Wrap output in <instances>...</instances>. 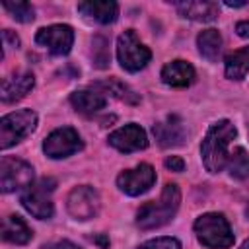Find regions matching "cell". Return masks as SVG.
<instances>
[{
	"label": "cell",
	"instance_id": "1",
	"mask_svg": "<svg viewBox=\"0 0 249 249\" xmlns=\"http://www.w3.org/2000/svg\"><path fill=\"white\" fill-rule=\"evenodd\" d=\"M235 134H237V130L228 119L216 121L206 130L202 144H200V158H202L206 171L218 173L228 165V160H230L228 146L235 138Z\"/></svg>",
	"mask_w": 249,
	"mask_h": 249
},
{
	"label": "cell",
	"instance_id": "2",
	"mask_svg": "<svg viewBox=\"0 0 249 249\" xmlns=\"http://www.w3.org/2000/svg\"><path fill=\"white\" fill-rule=\"evenodd\" d=\"M181 204V191L175 183H165L158 200L144 202L136 212V224L140 230H156L173 220Z\"/></svg>",
	"mask_w": 249,
	"mask_h": 249
},
{
	"label": "cell",
	"instance_id": "3",
	"mask_svg": "<svg viewBox=\"0 0 249 249\" xmlns=\"http://www.w3.org/2000/svg\"><path fill=\"white\" fill-rule=\"evenodd\" d=\"M196 239L208 249H228L233 245L235 237L224 214L206 212L195 220Z\"/></svg>",
	"mask_w": 249,
	"mask_h": 249
},
{
	"label": "cell",
	"instance_id": "4",
	"mask_svg": "<svg viewBox=\"0 0 249 249\" xmlns=\"http://www.w3.org/2000/svg\"><path fill=\"white\" fill-rule=\"evenodd\" d=\"M37 126V113L31 109H19L8 113L0 119V148L8 150L10 146L27 138Z\"/></svg>",
	"mask_w": 249,
	"mask_h": 249
},
{
	"label": "cell",
	"instance_id": "5",
	"mask_svg": "<svg viewBox=\"0 0 249 249\" xmlns=\"http://www.w3.org/2000/svg\"><path fill=\"white\" fill-rule=\"evenodd\" d=\"M117 58L121 62V66L128 72H138L142 70L150 58H152V51L140 43V39L136 37L134 29H126L124 33L119 35L117 41Z\"/></svg>",
	"mask_w": 249,
	"mask_h": 249
},
{
	"label": "cell",
	"instance_id": "6",
	"mask_svg": "<svg viewBox=\"0 0 249 249\" xmlns=\"http://www.w3.org/2000/svg\"><path fill=\"white\" fill-rule=\"evenodd\" d=\"M54 185L56 183L53 179H41L39 183L29 185L21 193V198H19L23 208L31 216H35L39 220H49L53 216V212H54L53 198H51V195L54 191Z\"/></svg>",
	"mask_w": 249,
	"mask_h": 249
},
{
	"label": "cell",
	"instance_id": "7",
	"mask_svg": "<svg viewBox=\"0 0 249 249\" xmlns=\"http://www.w3.org/2000/svg\"><path fill=\"white\" fill-rule=\"evenodd\" d=\"M29 185H33V167L19 158L4 156L0 161V189H2V193L27 189Z\"/></svg>",
	"mask_w": 249,
	"mask_h": 249
},
{
	"label": "cell",
	"instance_id": "8",
	"mask_svg": "<svg viewBox=\"0 0 249 249\" xmlns=\"http://www.w3.org/2000/svg\"><path fill=\"white\" fill-rule=\"evenodd\" d=\"M99 206H101L99 195L89 185L74 187L70 191L68 198H66V210H68V214L74 220H82V222L95 218L97 212H99Z\"/></svg>",
	"mask_w": 249,
	"mask_h": 249
},
{
	"label": "cell",
	"instance_id": "9",
	"mask_svg": "<svg viewBox=\"0 0 249 249\" xmlns=\"http://www.w3.org/2000/svg\"><path fill=\"white\" fill-rule=\"evenodd\" d=\"M82 138L72 126H60L45 138L43 152L53 160H62L82 150Z\"/></svg>",
	"mask_w": 249,
	"mask_h": 249
},
{
	"label": "cell",
	"instance_id": "10",
	"mask_svg": "<svg viewBox=\"0 0 249 249\" xmlns=\"http://www.w3.org/2000/svg\"><path fill=\"white\" fill-rule=\"evenodd\" d=\"M35 43L45 47L49 53L56 56L68 54L74 45V29L66 23H54V25L41 27L35 35Z\"/></svg>",
	"mask_w": 249,
	"mask_h": 249
},
{
	"label": "cell",
	"instance_id": "11",
	"mask_svg": "<svg viewBox=\"0 0 249 249\" xmlns=\"http://www.w3.org/2000/svg\"><path fill=\"white\" fill-rule=\"evenodd\" d=\"M154 183H156V171L150 163H138L132 169H124L117 177V187L128 196L144 195L146 191L152 189Z\"/></svg>",
	"mask_w": 249,
	"mask_h": 249
},
{
	"label": "cell",
	"instance_id": "12",
	"mask_svg": "<svg viewBox=\"0 0 249 249\" xmlns=\"http://www.w3.org/2000/svg\"><path fill=\"white\" fill-rule=\"evenodd\" d=\"M107 140L119 152H138V150H144L148 146L146 130L134 123H128V124L113 130Z\"/></svg>",
	"mask_w": 249,
	"mask_h": 249
},
{
	"label": "cell",
	"instance_id": "13",
	"mask_svg": "<svg viewBox=\"0 0 249 249\" xmlns=\"http://www.w3.org/2000/svg\"><path fill=\"white\" fill-rule=\"evenodd\" d=\"M152 132L158 140V144L161 148H175V146H181L187 138V128H185V123L177 117V115H169L165 117L163 121L156 123L152 126Z\"/></svg>",
	"mask_w": 249,
	"mask_h": 249
},
{
	"label": "cell",
	"instance_id": "14",
	"mask_svg": "<svg viewBox=\"0 0 249 249\" xmlns=\"http://www.w3.org/2000/svg\"><path fill=\"white\" fill-rule=\"evenodd\" d=\"M35 86V76L31 72H16L2 80L0 97L4 103H14L23 99Z\"/></svg>",
	"mask_w": 249,
	"mask_h": 249
},
{
	"label": "cell",
	"instance_id": "15",
	"mask_svg": "<svg viewBox=\"0 0 249 249\" xmlns=\"http://www.w3.org/2000/svg\"><path fill=\"white\" fill-rule=\"evenodd\" d=\"M195 78H196V72L193 64L181 58L171 60L161 68V82L171 88H187L195 82Z\"/></svg>",
	"mask_w": 249,
	"mask_h": 249
},
{
	"label": "cell",
	"instance_id": "16",
	"mask_svg": "<svg viewBox=\"0 0 249 249\" xmlns=\"http://www.w3.org/2000/svg\"><path fill=\"white\" fill-rule=\"evenodd\" d=\"M70 103L82 115H95L107 105V95L97 88H86L74 91L70 95Z\"/></svg>",
	"mask_w": 249,
	"mask_h": 249
},
{
	"label": "cell",
	"instance_id": "17",
	"mask_svg": "<svg viewBox=\"0 0 249 249\" xmlns=\"http://www.w3.org/2000/svg\"><path fill=\"white\" fill-rule=\"evenodd\" d=\"M78 12L97 23H113L119 16V4L113 0H88L78 4Z\"/></svg>",
	"mask_w": 249,
	"mask_h": 249
},
{
	"label": "cell",
	"instance_id": "18",
	"mask_svg": "<svg viewBox=\"0 0 249 249\" xmlns=\"http://www.w3.org/2000/svg\"><path fill=\"white\" fill-rule=\"evenodd\" d=\"M175 8L181 18H187L193 21H202V23L214 21L220 16L218 2H177Z\"/></svg>",
	"mask_w": 249,
	"mask_h": 249
},
{
	"label": "cell",
	"instance_id": "19",
	"mask_svg": "<svg viewBox=\"0 0 249 249\" xmlns=\"http://www.w3.org/2000/svg\"><path fill=\"white\" fill-rule=\"evenodd\" d=\"M33 237L31 228L25 224V220L18 214H10L2 222V239L14 245H25Z\"/></svg>",
	"mask_w": 249,
	"mask_h": 249
},
{
	"label": "cell",
	"instance_id": "20",
	"mask_svg": "<svg viewBox=\"0 0 249 249\" xmlns=\"http://www.w3.org/2000/svg\"><path fill=\"white\" fill-rule=\"evenodd\" d=\"M91 88H97V89L103 91L105 95H113V97H117L119 101H124V103H128V105L140 103L138 93H136L130 86H126L124 82H121V80H117V78H109V80H103V82H95V84H91Z\"/></svg>",
	"mask_w": 249,
	"mask_h": 249
},
{
	"label": "cell",
	"instance_id": "21",
	"mask_svg": "<svg viewBox=\"0 0 249 249\" xmlns=\"http://www.w3.org/2000/svg\"><path fill=\"white\" fill-rule=\"evenodd\" d=\"M226 78L230 80H243L245 74L249 72V47H243L239 51H233L230 54H226Z\"/></svg>",
	"mask_w": 249,
	"mask_h": 249
},
{
	"label": "cell",
	"instance_id": "22",
	"mask_svg": "<svg viewBox=\"0 0 249 249\" xmlns=\"http://www.w3.org/2000/svg\"><path fill=\"white\" fill-rule=\"evenodd\" d=\"M196 47H198V53L206 60H210V62L218 60V54L222 51V35H220V31L218 29L200 31L198 37H196Z\"/></svg>",
	"mask_w": 249,
	"mask_h": 249
},
{
	"label": "cell",
	"instance_id": "23",
	"mask_svg": "<svg viewBox=\"0 0 249 249\" xmlns=\"http://www.w3.org/2000/svg\"><path fill=\"white\" fill-rule=\"evenodd\" d=\"M228 169L233 179H247L249 177V152L245 148H235L233 154H230Z\"/></svg>",
	"mask_w": 249,
	"mask_h": 249
},
{
	"label": "cell",
	"instance_id": "24",
	"mask_svg": "<svg viewBox=\"0 0 249 249\" xmlns=\"http://www.w3.org/2000/svg\"><path fill=\"white\" fill-rule=\"evenodd\" d=\"M91 60L93 66L103 70L111 62V53H109V39L103 35H95L91 39Z\"/></svg>",
	"mask_w": 249,
	"mask_h": 249
},
{
	"label": "cell",
	"instance_id": "25",
	"mask_svg": "<svg viewBox=\"0 0 249 249\" xmlns=\"http://www.w3.org/2000/svg\"><path fill=\"white\" fill-rule=\"evenodd\" d=\"M4 10L16 19V21H21V23H29L35 19V10L29 2H2Z\"/></svg>",
	"mask_w": 249,
	"mask_h": 249
},
{
	"label": "cell",
	"instance_id": "26",
	"mask_svg": "<svg viewBox=\"0 0 249 249\" xmlns=\"http://www.w3.org/2000/svg\"><path fill=\"white\" fill-rule=\"evenodd\" d=\"M138 249H181V243L175 237H156L144 241L142 245H138Z\"/></svg>",
	"mask_w": 249,
	"mask_h": 249
},
{
	"label": "cell",
	"instance_id": "27",
	"mask_svg": "<svg viewBox=\"0 0 249 249\" xmlns=\"http://www.w3.org/2000/svg\"><path fill=\"white\" fill-rule=\"evenodd\" d=\"M2 41H4V54H6V49H18L19 47V37L14 35L10 29L2 31Z\"/></svg>",
	"mask_w": 249,
	"mask_h": 249
},
{
	"label": "cell",
	"instance_id": "28",
	"mask_svg": "<svg viewBox=\"0 0 249 249\" xmlns=\"http://www.w3.org/2000/svg\"><path fill=\"white\" fill-rule=\"evenodd\" d=\"M165 167L171 169V171H183L185 169V161L179 158V156H169L165 160Z\"/></svg>",
	"mask_w": 249,
	"mask_h": 249
},
{
	"label": "cell",
	"instance_id": "29",
	"mask_svg": "<svg viewBox=\"0 0 249 249\" xmlns=\"http://www.w3.org/2000/svg\"><path fill=\"white\" fill-rule=\"evenodd\" d=\"M235 33L243 39H249V19H243V21L235 23Z\"/></svg>",
	"mask_w": 249,
	"mask_h": 249
},
{
	"label": "cell",
	"instance_id": "30",
	"mask_svg": "<svg viewBox=\"0 0 249 249\" xmlns=\"http://www.w3.org/2000/svg\"><path fill=\"white\" fill-rule=\"evenodd\" d=\"M53 249H82V247H80V245H76V243H72V241H68V239H62V241L54 243V245H53Z\"/></svg>",
	"mask_w": 249,
	"mask_h": 249
},
{
	"label": "cell",
	"instance_id": "31",
	"mask_svg": "<svg viewBox=\"0 0 249 249\" xmlns=\"http://www.w3.org/2000/svg\"><path fill=\"white\" fill-rule=\"evenodd\" d=\"M93 241H95V243H97L101 249H107V247H109V237H107L105 233H99V235H95V237H93Z\"/></svg>",
	"mask_w": 249,
	"mask_h": 249
},
{
	"label": "cell",
	"instance_id": "32",
	"mask_svg": "<svg viewBox=\"0 0 249 249\" xmlns=\"http://www.w3.org/2000/svg\"><path fill=\"white\" fill-rule=\"evenodd\" d=\"M226 6H230V8H243V6H247V2H226Z\"/></svg>",
	"mask_w": 249,
	"mask_h": 249
},
{
	"label": "cell",
	"instance_id": "33",
	"mask_svg": "<svg viewBox=\"0 0 249 249\" xmlns=\"http://www.w3.org/2000/svg\"><path fill=\"white\" fill-rule=\"evenodd\" d=\"M239 249H249V239H245L243 243H241V247Z\"/></svg>",
	"mask_w": 249,
	"mask_h": 249
},
{
	"label": "cell",
	"instance_id": "34",
	"mask_svg": "<svg viewBox=\"0 0 249 249\" xmlns=\"http://www.w3.org/2000/svg\"><path fill=\"white\" fill-rule=\"evenodd\" d=\"M245 214H247V218H249V204H247V208H245Z\"/></svg>",
	"mask_w": 249,
	"mask_h": 249
}]
</instances>
